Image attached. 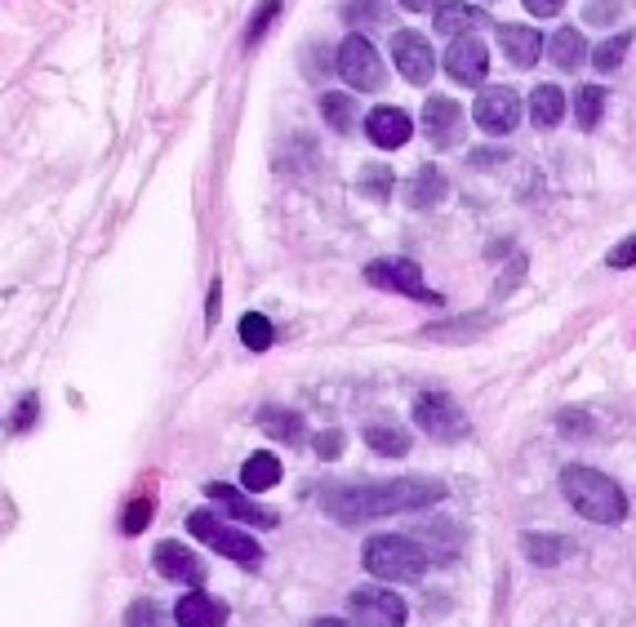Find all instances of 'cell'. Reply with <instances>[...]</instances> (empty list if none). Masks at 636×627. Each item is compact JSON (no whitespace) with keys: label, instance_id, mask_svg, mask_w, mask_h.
<instances>
[{"label":"cell","instance_id":"cell-41","mask_svg":"<svg viewBox=\"0 0 636 627\" xmlns=\"http://www.w3.org/2000/svg\"><path fill=\"white\" fill-rule=\"evenodd\" d=\"M218 298H223V285L214 280V285H209V302H205V317H209V326L218 321Z\"/></svg>","mask_w":636,"mask_h":627},{"label":"cell","instance_id":"cell-35","mask_svg":"<svg viewBox=\"0 0 636 627\" xmlns=\"http://www.w3.org/2000/svg\"><path fill=\"white\" fill-rule=\"evenodd\" d=\"M361 178H366L361 187H366L370 196H379V201H383V196H388V187H392V169H366Z\"/></svg>","mask_w":636,"mask_h":627},{"label":"cell","instance_id":"cell-25","mask_svg":"<svg viewBox=\"0 0 636 627\" xmlns=\"http://www.w3.org/2000/svg\"><path fill=\"white\" fill-rule=\"evenodd\" d=\"M601 112H605V90L601 85H578V94H574V121H578V130H596Z\"/></svg>","mask_w":636,"mask_h":627},{"label":"cell","instance_id":"cell-19","mask_svg":"<svg viewBox=\"0 0 636 627\" xmlns=\"http://www.w3.org/2000/svg\"><path fill=\"white\" fill-rule=\"evenodd\" d=\"M280 476H285V467H280V459H276V454H267V450L249 454V459H245V467H240V485H245L249 494H267V490H276V485H280Z\"/></svg>","mask_w":636,"mask_h":627},{"label":"cell","instance_id":"cell-40","mask_svg":"<svg viewBox=\"0 0 636 627\" xmlns=\"http://www.w3.org/2000/svg\"><path fill=\"white\" fill-rule=\"evenodd\" d=\"M525 10H530V14H538V19H552V14H561V10H565V0H525Z\"/></svg>","mask_w":636,"mask_h":627},{"label":"cell","instance_id":"cell-34","mask_svg":"<svg viewBox=\"0 0 636 627\" xmlns=\"http://www.w3.org/2000/svg\"><path fill=\"white\" fill-rule=\"evenodd\" d=\"M37 414H41V401H37V392H28L23 401H19V410H14V432H32V423H37Z\"/></svg>","mask_w":636,"mask_h":627},{"label":"cell","instance_id":"cell-21","mask_svg":"<svg viewBox=\"0 0 636 627\" xmlns=\"http://www.w3.org/2000/svg\"><path fill=\"white\" fill-rule=\"evenodd\" d=\"M445 178H441V169L437 165H423L414 178H410V205L414 209H432V205H441L445 201Z\"/></svg>","mask_w":636,"mask_h":627},{"label":"cell","instance_id":"cell-12","mask_svg":"<svg viewBox=\"0 0 636 627\" xmlns=\"http://www.w3.org/2000/svg\"><path fill=\"white\" fill-rule=\"evenodd\" d=\"M205 498H214L232 521H245V525H254V530L280 525V516H276L271 507H258L254 498H245L240 490H232V485H223V481H209V485H205Z\"/></svg>","mask_w":636,"mask_h":627},{"label":"cell","instance_id":"cell-37","mask_svg":"<svg viewBox=\"0 0 636 627\" xmlns=\"http://www.w3.org/2000/svg\"><path fill=\"white\" fill-rule=\"evenodd\" d=\"M152 623H156V605H152V600H134L125 627H152Z\"/></svg>","mask_w":636,"mask_h":627},{"label":"cell","instance_id":"cell-1","mask_svg":"<svg viewBox=\"0 0 636 627\" xmlns=\"http://www.w3.org/2000/svg\"><path fill=\"white\" fill-rule=\"evenodd\" d=\"M450 490L432 476H397V481H352V485H326L321 507L339 525H370L397 512H419L441 503Z\"/></svg>","mask_w":636,"mask_h":627},{"label":"cell","instance_id":"cell-11","mask_svg":"<svg viewBox=\"0 0 636 627\" xmlns=\"http://www.w3.org/2000/svg\"><path fill=\"white\" fill-rule=\"evenodd\" d=\"M445 72H450L459 85H476V90H481V81H485V72H490L485 45H481L476 37H454V45L445 50Z\"/></svg>","mask_w":636,"mask_h":627},{"label":"cell","instance_id":"cell-42","mask_svg":"<svg viewBox=\"0 0 636 627\" xmlns=\"http://www.w3.org/2000/svg\"><path fill=\"white\" fill-rule=\"evenodd\" d=\"M401 6H406L410 14H428V10L437 6V0H401Z\"/></svg>","mask_w":636,"mask_h":627},{"label":"cell","instance_id":"cell-32","mask_svg":"<svg viewBox=\"0 0 636 627\" xmlns=\"http://www.w3.org/2000/svg\"><path fill=\"white\" fill-rule=\"evenodd\" d=\"M343 14H348V23H388V10L379 0H352Z\"/></svg>","mask_w":636,"mask_h":627},{"label":"cell","instance_id":"cell-17","mask_svg":"<svg viewBox=\"0 0 636 627\" xmlns=\"http://www.w3.org/2000/svg\"><path fill=\"white\" fill-rule=\"evenodd\" d=\"M485 23H490V14L481 6H468V0H445L432 14L437 37H468L472 28H485Z\"/></svg>","mask_w":636,"mask_h":627},{"label":"cell","instance_id":"cell-33","mask_svg":"<svg viewBox=\"0 0 636 627\" xmlns=\"http://www.w3.org/2000/svg\"><path fill=\"white\" fill-rule=\"evenodd\" d=\"M556 428H561L565 436H587V432H592V414H583V410H561V414H556Z\"/></svg>","mask_w":636,"mask_h":627},{"label":"cell","instance_id":"cell-13","mask_svg":"<svg viewBox=\"0 0 636 627\" xmlns=\"http://www.w3.org/2000/svg\"><path fill=\"white\" fill-rule=\"evenodd\" d=\"M152 565L165 574V578H174V583H187V587H201L205 583V565H201V556L187 547V543H156V552H152Z\"/></svg>","mask_w":636,"mask_h":627},{"label":"cell","instance_id":"cell-7","mask_svg":"<svg viewBox=\"0 0 636 627\" xmlns=\"http://www.w3.org/2000/svg\"><path fill=\"white\" fill-rule=\"evenodd\" d=\"M339 76L352 85V90H379L383 85V63L375 54V45L352 32L343 45H339Z\"/></svg>","mask_w":636,"mask_h":627},{"label":"cell","instance_id":"cell-38","mask_svg":"<svg viewBox=\"0 0 636 627\" xmlns=\"http://www.w3.org/2000/svg\"><path fill=\"white\" fill-rule=\"evenodd\" d=\"M343 450V432H321V436H316V454H321V459H335Z\"/></svg>","mask_w":636,"mask_h":627},{"label":"cell","instance_id":"cell-8","mask_svg":"<svg viewBox=\"0 0 636 627\" xmlns=\"http://www.w3.org/2000/svg\"><path fill=\"white\" fill-rule=\"evenodd\" d=\"M366 280H370V285H383V289H397V294H410V298H419V302H441V294L423 285V271H419V263H410V258H379V263L366 267Z\"/></svg>","mask_w":636,"mask_h":627},{"label":"cell","instance_id":"cell-5","mask_svg":"<svg viewBox=\"0 0 636 627\" xmlns=\"http://www.w3.org/2000/svg\"><path fill=\"white\" fill-rule=\"evenodd\" d=\"M414 423L432 436V441H463L468 436V414L459 410L454 397L445 392H423L414 401Z\"/></svg>","mask_w":636,"mask_h":627},{"label":"cell","instance_id":"cell-3","mask_svg":"<svg viewBox=\"0 0 636 627\" xmlns=\"http://www.w3.org/2000/svg\"><path fill=\"white\" fill-rule=\"evenodd\" d=\"M428 547L410 534H370L361 547V565L383 583H419L428 574Z\"/></svg>","mask_w":636,"mask_h":627},{"label":"cell","instance_id":"cell-23","mask_svg":"<svg viewBox=\"0 0 636 627\" xmlns=\"http://www.w3.org/2000/svg\"><path fill=\"white\" fill-rule=\"evenodd\" d=\"M366 445H370L375 454L406 459V454H410V432L397 428V423H370V428H366Z\"/></svg>","mask_w":636,"mask_h":627},{"label":"cell","instance_id":"cell-28","mask_svg":"<svg viewBox=\"0 0 636 627\" xmlns=\"http://www.w3.org/2000/svg\"><path fill=\"white\" fill-rule=\"evenodd\" d=\"M321 116H326L330 130L348 134V130L357 125V103H352L348 94H326V99H321Z\"/></svg>","mask_w":636,"mask_h":627},{"label":"cell","instance_id":"cell-14","mask_svg":"<svg viewBox=\"0 0 636 627\" xmlns=\"http://www.w3.org/2000/svg\"><path fill=\"white\" fill-rule=\"evenodd\" d=\"M423 134L432 147H454L463 138V107L454 99H428L423 107Z\"/></svg>","mask_w":636,"mask_h":627},{"label":"cell","instance_id":"cell-26","mask_svg":"<svg viewBox=\"0 0 636 627\" xmlns=\"http://www.w3.org/2000/svg\"><path fill=\"white\" fill-rule=\"evenodd\" d=\"M521 547H525V556H530L534 565H543V569H552V565L565 556V543L552 538V534H543V530H530V534L521 538Z\"/></svg>","mask_w":636,"mask_h":627},{"label":"cell","instance_id":"cell-4","mask_svg":"<svg viewBox=\"0 0 636 627\" xmlns=\"http://www.w3.org/2000/svg\"><path fill=\"white\" fill-rule=\"evenodd\" d=\"M187 534H196L205 547H214L218 556H227L236 565H263V543L254 534H240L236 525L218 521L214 512H192L187 516Z\"/></svg>","mask_w":636,"mask_h":627},{"label":"cell","instance_id":"cell-10","mask_svg":"<svg viewBox=\"0 0 636 627\" xmlns=\"http://www.w3.org/2000/svg\"><path fill=\"white\" fill-rule=\"evenodd\" d=\"M392 63H397V72H401L410 85H428L432 72H437L432 45H428V37H419V32H397V37H392Z\"/></svg>","mask_w":636,"mask_h":627},{"label":"cell","instance_id":"cell-9","mask_svg":"<svg viewBox=\"0 0 636 627\" xmlns=\"http://www.w3.org/2000/svg\"><path fill=\"white\" fill-rule=\"evenodd\" d=\"M472 116H476V125H481L485 134H512L516 121H521V99H516V90H507V85H490V90L476 94Z\"/></svg>","mask_w":636,"mask_h":627},{"label":"cell","instance_id":"cell-30","mask_svg":"<svg viewBox=\"0 0 636 627\" xmlns=\"http://www.w3.org/2000/svg\"><path fill=\"white\" fill-rule=\"evenodd\" d=\"M147 521H152V498H130V507H125V516H121V534L134 538V534L147 530Z\"/></svg>","mask_w":636,"mask_h":627},{"label":"cell","instance_id":"cell-18","mask_svg":"<svg viewBox=\"0 0 636 627\" xmlns=\"http://www.w3.org/2000/svg\"><path fill=\"white\" fill-rule=\"evenodd\" d=\"M499 45H503L507 63H516V68H534V63L543 59V37H538L534 28L503 23V28H499Z\"/></svg>","mask_w":636,"mask_h":627},{"label":"cell","instance_id":"cell-22","mask_svg":"<svg viewBox=\"0 0 636 627\" xmlns=\"http://www.w3.org/2000/svg\"><path fill=\"white\" fill-rule=\"evenodd\" d=\"M258 428L267 432V436H276V441H302V419L294 414V410H285V405H263L258 410Z\"/></svg>","mask_w":636,"mask_h":627},{"label":"cell","instance_id":"cell-31","mask_svg":"<svg viewBox=\"0 0 636 627\" xmlns=\"http://www.w3.org/2000/svg\"><path fill=\"white\" fill-rule=\"evenodd\" d=\"M276 14H280V0H263L258 14H254V23L245 28V45H258V41H263V32L276 23Z\"/></svg>","mask_w":636,"mask_h":627},{"label":"cell","instance_id":"cell-36","mask_svg":"<svg viewBox=\"0 0 636 627\" xmlns=\"http://www.w3.org/2000/svg\"><path fill=\"white\" fill-rule=\"evenodd\" d=\"M609 267H636V236H627V240H618L614 249H609V258H605Z\"/></svg>","mask_w":636,"mask_h":627},{"label":"cell","instance_id":"cell-24","mask_svg":"<svg viewBox=\"0 0 636 627\" xmlns=\"http://www.w3.org/2000/svg\"><path fill=\"white\" fill-rule=\"evenodd\" d=\"M547 54H552V63H556L561 72H574V68L587 59V41H583L574 28H561V32H552Z\"/></svg>","mask_w":636,"mask_h":627},{"label":"cell","instance_id":"cell-39","mask_svg":"<svg viewBox=\"0 0 636 627\" xmlns=\"http://www.w3.org/2000/svg\"><path fill=\"white\" fill-rule=\"evenodd\" d=\"M618 14V0H596V6H587V23H609Z\"/></svg>","mask_w":636,"mask_h":627},{"label":"cell","instance_id":"cell-15","mask_svg":"<svg viewBox=\"0 0 636 627\" xmlns=\"http://www.w3.org/2000/svg\"><path fill=\"white\" fill-rule=\"evenodd\" d=\"M410 116L401 112V107H375L370 116H366V134H370V143H379L383 152H392V147H401V143H410Z\"/></svg>","mask_w":636,"mask_h":627},{"label":"cell","instance_id":"cell-29","mask_svg":"<svg viewBox=\"0 0 636 627\" xmlns=\"http://www.w3.org/2000/svg\"><path fill=\"white\" fill-rule=\"evenodd\" d=\"M627 50H632V32H618V37H609V41H601V45L592 50V63H596L601 72H614V68L627 59Z\"/></svg>","mask_w":636,"mask_h":627},{"label":"cell","instance_id":"cell-20","mask_svg":"<svg viewBox=\"0 0 636 627\" xmlns=\"http://www.w3.org/2000/svg\"><path fill=\"white\" fill-rule=\"evenodd\" d=\"M561 116H565V94L556 85H538L530 94V121L538 130H552V125H561Z\"/></svg>","mask_w":636,"mask_h":627},{"label":"cell","instance_id":"cell-16","mask_svg":"<svg viewBox=\"0 0 636 627\" xmlns=\"http://www.w3.org/2000/svg\"><path fill=\"white\" fill-rule=\"evenodd\" d=\"M174 618H178L183 627H223V623H227V605H223L218 596L192 587V592L174 605Z\"/></svg>","mask_w":636,"mask_h":627},{"label":"cell","instance_id":"cell-2","mask_svg":"<svg viewBox=\"0 0 636 627\" xmlns=\"http://www.w3.org/2000/svg\"><path fill=\"white\" fill-rule=\"evenodd\" d=\"M561 498L592 525H618L627 516V494L618 490V481L587 463H570L561 472Z\"/></svg>","mask_w":636,"mask_h":627},{"label":"cell","instance_id":"cell-6","mask_svg":"<svg viewBox=\"0 0 636 627\" xmlns=\"http://www.w3.org/2000/svg\"><path fill=\"white\" fill-rule=\"evenodd\" d=\"M348 609H352V618L361 627H406V600L397 592H388V587H375V583L357 587L348 596Z\"/></svg>","mask_w":636,"mask_h":627},{"label":"cell","instance_id":"cell-27","mask_svg":"<svg viewBox=\"0 0 636 627\" xmlns=\"http://www.w3.org/2000/svg\"><path fill=\"white\" fill-rule=\"evenodd\" d=\"M271 339H276V330H271V321L263 317V311H245V317H240V343L249 352H267Z\"/></svg>","mask_w":636,"mask_h":627},{"label":"cell","instance_id":"cell-43","mask_svg":"<svg viewBox=\"0 0 636 627\" xmlns=\"http://www.w3.org/2000/svg\"><path fill=\"white\" fill-rule=\"evenodd\" d=\"M311 627H357V623H348V618H316Z\"/></svg>","mask_w":636,"mask_h":627}]
</instances>
